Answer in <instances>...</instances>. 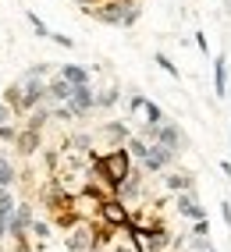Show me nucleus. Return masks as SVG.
I'll list each match as a JSON object with an SVG mask.
<instances>
[{"label": "nucleus", "mask_w": 231, "mask_h": 252, "mask_svg": "<svg viewBox=\"0 0 231 252\" xmlns=\"http://www.w3.org/2000/svg\"><path fill=\"white\" fill-rule=\"evenodd\" d=\"M93 14H96L100 22H107V25H135L139 7L128 4V0H110V4H96Z\"/></svg>", "instance_id": "obj_1"}, {"label": "nucleus", "mask_w": 231, "mask_h": 252, "mask_svg": "<svg viewBox=\"0 0 231 252\" xmlns=\"http://www.w3.org/2000/svg\"><path fill=\"white\" fill-rule=\"evenodd\" d=\"M96 171H100V174L114 185V189H118V185L132 174V171H128V149H114V153L100 157V160H96Z\"/></svg>", "instance_id": "obj_2"}, {"label": "nucleus", "mask_w": 231, "mask_h": 252, "mask_svg": "<svg viewBox=\"0 0 231 252\" xmlns=\"http://www.w3.org/2000/svg\"><path fill=\"white\" fill-rule=\"evenodd\" d=\"M164 142L167 149H174V153H181V149L189 146V139L178 131V125H171V121H160V125H150L146 128V142Z\"/></svg>", "instance_id": "obj_3"}, {"label": "nucleus", "mask_w": 231, "mask_h": 252, "mask_svg": "<svg viewBox=\"0 0 231 252\" xmlns=\"http://www.w3.org/2000/svg\"><path fill=\"white\" fill-rule=\"evenodd\" d=\"M150 171H167V167L174 163V149H167L164 142H146V160H142Z\"/></svg>", "instance_id": "obj_4"}, {"label": "nucleus", "mask_w": 231, "mask_h": 252, "mask_svg": "<svg viewBox=\"0 0 231 252\" xmlns=\"http://www.w3.org/2000/svg\"><path fill=\"white\" fill-rule=\"evenodd\" d=\"M100 213H103V220H107L110 227H128V224H132L125 203H118V199H107V203H100Z\"/></svg>", "instance_id": "obj_5"}, {"label": "nucleus", "mask_w": 231, "mask_h": 252, "mask_svg": "<svg viewBox=\"0 0 231 252\" xmlns=\"http://www.w3.org/2000/svg\"><path fill=\"white\" fill-rule=\"evenodd\" d=\"M93 107H96V96L89 93V86H75L71 89V99H68V110L71 114H86Z\"/></svg>", "instance_id": "obj_6"}, {"label": "nucleus", "mask_w": 231, "mask_h": 252, "mask_svg": "<svg viewBox=\"0 0 231 252\" xmlns=\"http://www.w3.org/2000/svg\"><path fill=\"white\" fill-rule=\"evenodd\" d=\"M128 107H132V114H142L150 125H160V121H164V110H160L157 103H150V99H142V96H132Z\"/></svg>", "instance_id": "obj_7"}, {"label": "nucleus", "mask_w": 231, "mask_h": 252, "mask_svg": "<svg viewBox=\"0 0 231 252\" xmlns=\"http://www.w3.org/2000/svg\"><path fill=\"white\" fill-rule=\"evenodd\" d=\"M178 213H181V217H189V220H206V210L196 203L189 192H181V195H178Z\"/></svg>", "instance_id": "obj_8"}, {"label": "nucleus", "mask_w": 231, "mask_h": 252, "mask_svg": "<svg viewBox=\"0 0 231 252\" xmlns=\"http://www.w3.org/2000/svg\"><path fill=\"white\" fill-rule=\"evenodd\" d=\"M228 61H224V54H217L213 57V82H217V96H228Z\"/></svg>", "instance_id": "obj_9"}, {"label": "nucleus", "mask_w": 231, "mask_h": 252, "mask_svg": "<svg viewBox=\"0 0 231 252\" xmlns=\"http://www.w3.org/2000/svg\"><path fill=\"white\" fill-rule=\"evenodd\" d=\"M61 78L71 82V86H86V82H89V71L82 68V64H64V68H61Z\"/></svg>", "instance_id": "obj_10"}, {"label": "nucleus", "mask_w": 231, "mask_h": 252, "mask_svg": "<svg viewBox=\"0 0 231 252\" xmlns=\"http://www.w3.org/2000/svg\"><path fill=\"white\" fill-rule=\"evenodd\" d=\"M29 224H32V213H29L25 206H22V210H14V213H11V220H7L11 234H22V231H25Z\"/></svg>", "instance_id": "obj_11"}, {"label": "nucleus", "mask_w": 231, "mask_h": 252, "mask_svg": "<svg viewBox=\"0 0 231 252\" xmlns=\"http://www.w3.org/2000/svg\"><path fill=\"white\" fill-rule=\"evenodd\" d=\"M71 82H64V78H57V82H50V89H46V93H50L54 99H61V103H68V99H71Z\"/></svg>", "instance_id": "obj_12"}, {"label": "nucleus", "mask_w": 231, "mask_h": 252, "mask_svg": "<svg viewBox=\"0 0 231 252\" xmlns=\"http://www.w3.org/2000/svg\"><path fill=\"white\" fill-rule=\"evenodd\" d=\"M189 185H192L189 174H171V178H167V189H171V192H189Z\"/></svg>", "instance_id": "obj_13"}, {"label": "nucleus", "mask_w": 231, "mask_h": 252, "mask_svg": "<svg viewBox=\"0 0 231 252\" xmlns=\"http://www.w3.org/2000/svg\"><path fill=\"white\" fill-rule=\"evenodd\" d=\"M0 213H4L7 220H11V213H14V199H11V192L4 189V185H0Z\"/></svg>", "instance_id": "obj_14"}, {"label": "nucleus", "mask_w": 231, "mask_h": 252, "mask_svg": "<svg viewBox=\"0 0 231 252\" xmlns=\"http://www.w3.org/2000/svg\"><path fill=\"white\" fill-rule=\"evenodd\" d=\"M68 249H71V252H86V249H89V234L78 231L75 238H68Z\"/></svg>", "instance_id": "obj_15"}, {"label": "nucleus", "mask_w": 231, "mask_h": 252, "mask_svg": "<svg viewBox=\"0 0 231 252\" xmlns=\"http://www.w3.org/2000/svg\"><path fill=\"white\" fill-rule=\"evenodd\" d=\"M14 181V167L4 160V157H0V185H4V189H7V185Z\"/></svg>", "instance_id": "obj_16"}, {"label": "nucleus", "mask_w": 231, "mask_h": 252, "mask_svg": "<svg viewBox=\"0 0 231 252\" xmlns=\"http://www.w3.org/2000/svg\"><path fill=\"white\" fill-rule=\"evenodd\" d=\"M128 153L139 157V160H146V139H128Z\"/></svg>", "instance_id": "obj_17"}, {"label": "nucleus", "mask_w": 231, "mask_h": 252, "mask_svg": "<svg viewBox=\"0 0 231 252\" xmlns=\"http://www.w3.org/2000/svg\"><path fill=\"white\" fill-rule=\"evenodd\" d=\"M157 64H160V68H164V71H167V75H171V78H178V75H181V71H178V68H174V61H171V57H167V54H157Z\"/></svg>", "instance_id": "obj_18"}, {"label": "nucleus", "mask_w": 231, "mask_h": 252, "mask_svg": "<svg viewBox=\"0 0 231 252\" xmlns=\"http://www.w3.org/2000/svg\"><path fill=\"white\" fill-rule=\"evenodd\" d=\"M29 22H32V29H36V36H43V39H46V36H54V32L46 29V25H43V22L36 18V14H29Z\"/></svg>", "instance_id": "obj_19"}, {"label": "nucleus", "mask_w": 231, "mask_h": 252, "mask_svg": "<svg viewBox=\"0 0 231 252\" xmlns=\"http://www.w3.org/2000/svg\"><path fill=\"white\" fill-rule=\"evenodd\" d=\"M96 103H100V107H110V103H118V93H103L100 99H96Z\"/></svg>", "instance_id": "obj_20"}, {"label": "nucleus", "mask_w": 231, "mask_h": 252, "mask_svg": "<svg viewBox=\"0 0 231 252\" xmlns=\"http://www.w3.org/2000/svg\"><path fill=\"white\" fill-rule=\"evenodd\" d=\"M196 43H199V50H203V54H210V43H206V36H203V32H196Z\"/></svg>", "instance_id": "obj_21"}, {"label": "nucleus", "mask_w": 231, "mask_h": 252, "mask_svg": "<svg viewBox=\"0 0 231 252\" xmlns=\"http://www.w3.org/2000/svg\"><path fill=\"white\" fill-rule=\"evenodd\" d=\"M50 39H54V43H57V46H75V43H71V39H68V36H50Z\"/></svg>", "instance_id": "obj_22"}, {"label": "nucleus", "mask_w": 231, "mask_h": 252, "mask_svg": "<svg viewBox=\"0 0 231 252\" xmlns=\"http://www.w3.org/2000/svg\"><path fill=\"white\" fill-rule=\"evenodd\" d=\"M221 217H224V224H231V206L228 203H221Z\"/></svg>", "instance_id": "obj_23"}, {"label": "nucleus", "mask_w": 231, "mask_h": 252, "mask_svg": "<svg viewBox=\"0 0 231 252\" xmlns=\"http://www.w3.org/2000/svg\"><path fill=\"white\" fill-rule=\"evenodd\" d=\"M4 231H7V217L0 213V242H4Z\"/></svg>", "instance_id": "obj_24"}, {"label": "nucleus", "mask_w": 231, "mask_h": 252, "mask_svg": "<svg viewBox=\"0 0 231 252\" xmlns=\"http://www.w3.org/2000/svg\"><path fill=\"white\" fill-rule=\"evenodd\" d=\"M7 117H11V110H7V107H0V125H4Z\"/></svg>", "instance_id": "obj_25"}]
</instances>
